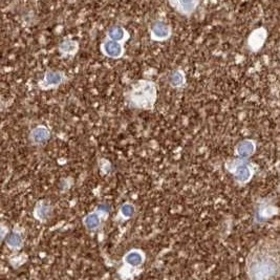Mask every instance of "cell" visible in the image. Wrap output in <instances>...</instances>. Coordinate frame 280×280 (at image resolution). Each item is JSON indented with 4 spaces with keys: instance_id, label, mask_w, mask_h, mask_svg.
<instances>
[{
    "instance_id": "6da1fadb",
    "label": "cell",
    "mask_w": 280,
    "mask_h": 280,
    "mask_svg": "<svg viewBox=\"0 0 280 280\" xmlns=\"http://www.w3.org/2000/svg\"><path fill=\"white\" fill-rule=\"evenodd\" d=\"M252 280H272L280 273V252L276 249L263 248L252 256L248 264Z\"/></svg>"
},
{
    "instance_id": "7a4b0ae2",
    "label": "cell",
    "mask_w": 280,
    "mask_h": 280,
    "mask_svg": "<svg viewBox=\"0 0 280 280\" xmlns=\"http://www.w3.org/2000/svg\"><path fill=\"white\" fill-rule=\"evenodd\" d=\"M158 93L153 82L149 80H140L133 83L127 91L125 98L127 104L135 109H152Z\"/></svg>"
},
{
    "instance_id": "3957f363",
    "label": "cell",
    "mask_w": 280,
    "mask_h": 280,
    "mask_svg": "<svg viewBox=\"0 0 280 280\" xmlns=\"http://www.w3.org/2000/svg\"><path fill=\"white\" fill-rule=\"evenodd\" d=\"M66 80V76L63 72L60 71H49L44 75L42 81L39 82V87L41 90H50V88H56L59 85L63 84Z\"/></svg>"
},
{
    "instance_id": "277c9868",
    "label": "cell",
    "mask_w": 280,
    "mask_h": 280,
    "mask_svg": "<svg viewBox=\"0 0 280 280\" xmlns=\"http://www.w3.org/2000/svg\"><path fill=\"white\" fill-rule=\"evenodd\" d=\"M172 30L168 23L158 20L152 23L150 29V37L154 41H165L171 37Z\"/></svg>"
},
{
    "instance_id": "5b68a950",
    "label": "cell",
    "mask_w": 280,
    "mask_h": 280,
    "mask_svg": "<svg viewBox=\"0 0 280 280\" xmlns=\"http://www.w3.org/2000/svg\"><path fill=\"white\" fill-rule=\"evenodd\" d=\"M101 51L109 58L119 59L124 55V46H123V43L108 39L101 44Z\"/></svg>"
},
{
    "instance_id": "8992f818",
    "label": "cell",
    "mask_w": 280,
    "mask_h": 280,
    "mask_svg": "<svg viewBox=\"0 0 280 280\" xmlns=\"http://www.w3.org/2000/svg\"><path fill=\"white\" fill-rule=\"evenodd\" d=\"M51 138V132L45 126H37L34 128L30 133V141L33 145L41 146L44 145L45 143Z\"/></svg>"
},
{
    "instance_id": "52a82bcc",
    "label": "cell",
    "mask_w": 280,
    "mask_h": 280,
    "mask_svg": "<svg viewBox=\"0 0 280 280\" xmlns=\"http://www.w3.org/2000/svg\"><path fill=\"white\" fill-rule=\"evenodd\" d=\"M107 37L109 40L115 41V42H119V43H123L124 41H126L129 38V34L124 29V27L115 25L109 29V31L107 32Z\"/></svg>"
},
{
    "instance_id": "ba28073f",
    "label": "cell",
    "mask_w": 280,
    "mask_h": 280,
    "mask_svg": "<svg viewBox=\"0 0 280 280\" xmlns=\"http://www.w3.org/2000/svg\"><path fill=\"white\" fill-rule=\"evenodd\" d=\"M235 179L241 182V183H245L250 180V177L252 175V170L251 168L244 163H240L237 164V166L235 167L233 171Z\"/></svg>"
},
{
    "instance_id": "9c48e42d",
    "label": "cell",
    "mask_w": 280,
    "mask_h": 280,
    "mask_svg": "<svg viewBox=\"0 0 280 280\" xmlns=\"http://www.w3.org/2000/svg\"><path fill=\"white\" fill-rule=\"evenodd\" d=\"M79 50L78 42L71 39H64L59 45V51L65 56H74Z\"/></svg>"
},
{
    "instance_id": "30bf717a",
    "label": "cell",
    "mask_w": 280,
    "mask_h": 280,
    "mask_svg": "<svg viewBox=\"0 0 280 280\" xmlns=\"http://www.w3.org/2000/svg\"><path fill=\"white\" fill-rule=\"evenodd\" d=\"M174 10L179 11L180 13H182L183 15H190L191 13H192L196 5L199 4V2H193V1H174V2H170Z\"/></svg>"
},
{
    "instance_id": "8fae6325",
    "label": "cell",
    "mask_w": 280,
    "mask_h": 280,
    "mask_svg": "<svg viewBox=\"0 0 280 280\" xmlns=\"http://www.w3.org/2000/svg\"><path fill=\"white\" fill-rule=\"evenodd\" d=\"M169 83L174 88H181L186 83L185 73L181 70L174 71L169 77Z\"/></svg>"
},
{
    "instance_id": "7c38bea8",
    "label": "cell",
    "mask_w": 280,
    "mask_h": 280,
    "mask_svg": "<svg viewBox=\"0 0 280 280\" xmlns=\"http://www.w3.org/2000/svg\"><path fill=\"white\" fill-rule=\"evenodd\" d=\"M254 149H255V146L253 143L250 141H244L238 144L236 148V152L238 155L242 156V158H248V156H250L252 153L254 152Z\"/></svg>"
},
{
    "instance_id": "4fadbf2b",
    "label": "cell",
    "mask_w": 280,
    "mask_h": 280,
    "mask_svg": "<svg viewBox=\"0 0 280 280\" xmlns=\"http://www.w3.org/2000/svg\"><path fill=\"white\" fill-rule=\"evenodd\" d=\"M124 261L129 265H132V267H138V265L142 264L143 261H144V256L142 255L140 251H131L125 256Z\"/></svg>"
},
{
    "instance_id": "5bb4252c",
    "label": "cell",
    "mask_w": 280,
    "mask_h": 280,
    "mask_svg": "<svg viewBox=\"0 0 280 280\" xmlns=\"http://www.w3.org/2000/svg\"><path fill=\"white\" fill-rule=\"evenodd\" d=\"M85 227L88 230H95L100 227L101 224V218L100 215L94 212V213H90L88 215L85 216L84 221H83Z\"/></svg>"
},
{
    "instance_id": "9a60e30c",
    "label": "cell",
    "mask_w": 280,
    "mask_h": 280,
    "mask_svg": "<svg viewBox=\"0 0 280 280\" xmlns=\"http://www.w3.org/2000/svg\"><path fill=\"white\" fill-rule=\"evenodd\" d=\"M51 212V207L46 203H39L35 210V215L41 221L46 220Z\"/></svg>"
},
{
    "instance_id": "2e32d148",
    "label": "cell",
    "mask_w": 280,
    "mask_h": 280,
    "mask_svg": "<svg viewBox=\"0 0 280 280\" xmlns=\"http://www.w3.org/2000/svg\"><path fill=\"white\" fill-rule=\"evenodd\" d=\"M23 240L19 233H12L8 238V244L11 248H20L22 245Z\"/></svg>"
},
{
    "instance_id": "e0dca14e",
    "label": "cell",
    "mask_w": 280,
    "mask_h": 280,
    "mask_svg": "<svg viewBox=\"0 0 280 280\" xmlns=\"http://www.w3.org/2000/svg\"><path fill=\"white\" fill-rule=\"evenodd\" d=\"M121 214L125 218L131 217L134 214V207L131 204H124L121 207Z\"/></svg>"
}]
</instances>
